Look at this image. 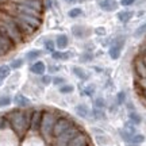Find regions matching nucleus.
<instances>
[{"mask_svg": "<svg viewBox=\"0 0 146 146\" xmlns=\"http://www.w3.org/2000/svg\"><path fill=\"white\" fill-rule=\"evenodd\" d=\"M22 65H23V60H21V58H16V60H14V61L11 62V68L18 69V68H21Z\"/></svg>", "mask_w": 146, "mask_h": 146, "instance_id": "c756f323", "label": "nucleus"}, {"mask_svg": "<svg viewBox=\"0 0 146 146\" xmlns=\"http://www.w3.org/2000/svg\"><path fill=\"white\" fill-rule=\"evenodd\" d=\"M53 126H54V116L50 112H45L42 115V122H41V131L45 137H49L53 131Z\"/></svg>", "mask_w": 146, "mask_h": 146, "instance_id": "20e7f679", "label": "nucleus"}, {"mask_svg": "<svg viewBox=\"0 0 146 146\" xmlns=\"http://www.w3.org/2000/svg\"><path fill=\"white\" fill-rule=\"evenodd\" d=\"M76 112H77L81 118H87V116H88V108L84 104L77 106V107H76Z\"/></svg>", "mask_w": 146, "mask_h": 146, "instance_id": "aec40b11", "label": "nucleus"}, {"mask_svg": "<svg viewBox=\"0 0 146 146\" xmlns=\"http://www.w3.org/2000/svg\"><path fill=\"white\" fill-rule=\"evenodd\" d=\"M57 46L60 47V49H65V47L68 46V43H69V41H68V36L66 35H58L57 36Z\"/></svg>", "mask_w": 146, "mask_h": 146, "instance_id": "f3484780", "label": "nucleus"}, {"mask_svg": "<svg viewBox=\"0 0 146 146\" xmlns=\"http://www.w3.org/2000/svg\"><path fill=\"white\" fill-rule=\"evenodd\" d=\"M64 1H66V3H76L77 0H64Z\"/></svg>", "mask_w": 146, "mask_h": 146, "instance_id": "79ce46f5", "label": "nucleus"}, {"mask_svg": "<svg viewBox=\"0 0 146 146\" xmlns=\"http://www.w3.org/2000/svg\"><path fill=\"white\" fill-rule=\"evenodd\" d=\"M57 70H60V66H57V65L50 66V72H57Z\"/></svg>", "mask_w": 146, "mask_h": 146, "instance_id": "a19ab883", "label": "nucleus"}, {"mask_svg": "<svg viewBox=\"0 0 146 146\" xmlns=\"http://www.w3.org/2000/svg\"><path fill=\"white\" fill-rule=\"evenodd\" d=\"M68 146H88V138H87L85 134L80 133V134H77L73 139L69 141Z\"/></svg>", "mask_w": 146, "mask_h": 146, "instance_id": "1a4fd4ad", "label": "nucleus"}, {"mask_svg": "<svg viewBox=\"0 0 146 146\" xmlns=\"http://www.w3.org/2000/svg\"><path fill=\"white\" fill-rule=\"evenodd\" d=\"M131 18H133V11L125 10V11H120V12H118V19H119L122 23H127Z\"/></svg>", "mask_w": 146, "mask_h": 146, "instance_id": "4468645a", "label": "nucleus"}, {"mask_svg": "<svg viewBox=\"0 0 146 146\" xmlns=\"http://www.w3.org/2000/svg\"><path fill=\"white\" fill-rule=\"evenodd\" d=\"M42 112L41 111H33L31 115H30V129L31 130H38L41 127V122H42Z\"/></svg>", "mask_w": 146, "mask_h": 146, "instance_id": "423d86ee", "label": "nucleus"}, {"mask_svg": "<svg viewBox=\"0 0 146 146\" xmlns=\"http://www.w3.org/2000/svg\"><path fill=\"white\" fill-rule=\"evenodd\" d=\"M130 146H135V145H130Z\"/></svg>", "mask_w": 146, "mask_h": 146, "instance_id": "c03bdc74", "label": "nucleus"}, {"mask_svg": "<svg viewBox=\"0 0 146 146\" xmlns=\"http://www.w3.org/2000/svg\"><path fill=\"white\" fill-rule=\"evenodd\" d=\"M100 8L103 11H107V12H111V11H115L118 8V3L115 0H102L99 3Z\"/></svg>", "mask_w": 146, "mask_h": 146, "instance_id": "9b49d317", "label": "nucleus"}, {"mask_svg": "<svg viewBox=\"0 0 146 146\" xmlns=\"http://www.w3.org/2000/svg\"><path fill=\"white\" fill-rule=\"evenodd\" d=\"M77 134H80V130L73 125L69 130H66L65 133H62L60 137H57V143H56V146H68L69 141L73 139Z\"/></svg>", "mask_w": 146, "mask_h": 146, "instance_id": "39448f33", "label": "nucleus"}, {"mask_svg": "<svg viewBox=\"0 0 146 146\" xmlns=\"http://www.w3.org/2000/svg\"><path fill=\"white\" fill-rule=\"evenodd\" d=\"M41 57V52L39 50H30V52L27 53V60H36V58Z\"/></svg>", "mask_w": 146, "mask_h": 146, "instance_id": "5701e85b", "label": "nucleus"}, {"mask_svg": "<svg viewBox=\"0 0 146 146\" xmlns=\"http://www.w3.org/2000/svg\"><path fill=\"white\" fill-rule=\"evenodd\" d=\"M19 18L21 19H23V21L26 22V23H29L30 26H33L34 29H38L39 27V25H41V19H39V16H34V15H27V14H19Z\"/></svg>", "mask_w": 146, "mask_h": 146, "instance_id": "6e6552de", "label": "nucleus"}, {"mask_svg": "<svg viewBox=\"0 0 146 146\" xmlns=\"http://www.w3.org/2000/svg\"><path fill=\"white\" fill-rule=\"evenodd\" d=\"M10 72H11V66L8 65H1L0 66V80H4L5 77L10 76Z\"/></svg>", "mask_w": 146, "mask_h": 146, "instance_id": "6ab92c4d", "label": "nucleus"}, {"mask_svg": "<svg viewBox=\"0 0 146 146\" xmlns=\"http://www.w3.org/2000/svg\"><path fill=\"white\" fill-rule=\"evenodd\" d=\"M72 31L77 38H83V36L85 35V34H84V27H81V26H74L72 29Z\"/></svg>", "mask_w": 146, "mask_h": 146, "instance_id": "4be33fe9", "label": "nucleus"}, {"mask_svg": "<svg viewBox=\"0 0 146 146\" xmlns=\"http://www.w3.org/2000/svg\"><path fill=\"white\" fill-rule=\"evenodd\" d=\"M64 80L62 77H56V78H53V83L56 84V85H60V84H64Z\"/></svg>", "mask_w": 146, "mask_h": 146, "instance_id": "f704fd0d", "label": "nucleus"}, {"mask_svg": "<svg viewBox=\"0 0 146 146\" xmlns=\"http://www.w3.org/2000/svg\"><path fill=\"white\" fill-rule=\"evenodd\" d=\"M73 125H74V123H73L69 118H66V116L58 118V119L54 122V126H53V131H52L53 137H56V138L60 137L62 133H65L66 130H69Z\"/></svg>", "mask_w": 146, "mask_h": 146, "instance_id": "f03ea898", "label": "nucleus"}, {"mask_svg": "<svg viewBox=\"0 0 146 146\" xmlns=\"http://www.w3.org/2000/svg\"><path fill=\"white\" fill-rule=\"evenodd\" d=\"M4 1H5V0H0V3H4Z\"/></svg>", "mask_w": 146, "mask_h": 146, "instance_id": "37998d69", "label": "nucleus"}, {"mask_svg": "<svg viewBox=\"0 0 146 146\" xmlns=\"http://www.w3.org/2000/svg\"><path fill=\"white\" fill-rule=\"evenodd\" d=\"M42 81H43V84H49L50 81H52V78L49 77V76H43V78H42Z\"/></svg>", "mask_w": 146, "mask_h": 146, "instance_id": "58836bf2", "label": "nucleus"}, {"mask_svg": "<svg viewBox=\"0 0 146 146\" xmlns=\"http://www.w3.org/2000/svg\"><path fill=\"white\" fill-rule=\"evenodd\" d=\"M96 33H98V34H100V35H103V34H106V30L100 27V29H96Z\"/></svg>", "mask_w": 146, "mask_h": 146, "instance_id": "ea45409f", "label": "nucleus"}, {"mask_svg": "<svg viewBox=\"0 0 146 146\" xmlns=\"http://www.w3.org/2000/svg\"><path fill=\"white\" fill-rule=\"evenodd\" d=\"M122 43H123V41L120 42H115L112 46L110 47V57L112 58V60H118L120 56V50H122Z\"/></svg>", "mask_w": 146, "mask_h": 146, "instance_id": "f8f14e48", "label": "nucleus"}, {"mask_svg": "<svg viewBox=\"0 0 146 146\" xmlns=\"http://www.w3.org/2000/svg\"><path fill=\"white\" fill-rule=\"evenodd\" d=\"M7 119L5 118H3V116H0V129H4L5 126H7Z\"/></svg>", "mask_w": 146, "mask_h": 146, "instance_id": "c9c22d12", "label": "nucleus"}, {"mask_svg": "<svg viewBox=\"0 0 146 146\" xmlns=\"http://www.w3.org/2000/svg\"><path fill=\"white\" fill-rule=\"evenodd\" d=\"M10 103H11L10 96H3V98H0V107H5V106H8Z\"/></svg>", "mask_w": 146, "mask_h": 146, "instance_id": "7c9ffc66", "label": "nucleus"}, {"mask_svg": "<svg viewBox=\"0 0 146 146\" xmlns=\"http://www.w3.org/2000/svg\"><path fill=\"white\" fill-rule=\"evenodd\" d=\"M12 47H14V46H11V45L5 41V39H3V38L0 36V56L5 54V53L8 52L10 49H12Z\"/></svg>", "mask_w": 146, "mask_h": 146, "instance_id": "dca6fc26", "label": "nucleus"}, {"mask_svg": "<svg viewBox=\"0 0 146 146\" xmlns=\"http://www.w3.org/2000/svg\"><path fill=\"white\" fill-rule=\"evenodd\" d=\"M10 125L12 126V129L15 130L16 134L23 135L26 133L27 127L30 126V116L26 112H22V111H14L10 115Z\"/></svg>", "mask_w": 146, "mask_h": 146, "instance_id": "f257e3e1", "label": "nucleus"}, {"mask_svg": "<svg viewBox=\"0 0 146 146\" xmlns=\"http://www.w3.org/2000/svg\"><path fill=\"white\" fill-rule=\"evenodd\" d=\"M3 25L5 26V29L8 30V34H10V36L12 38V41L15 42V43H18V42L22 41V34L23 33L21 31V29H19V26H18V23H16L15 19H5L4 22H3Z\"/></svg>", "mask_w": 146, "mask_h": 146, "instance_id": "7ed1b4c3", "label": "nucleus"}, {"mask_svg": "<svg viewBox=\"0 0 146 146\" xmlns=\"http://www.w3.org/2000/svg\"><path fill=\"white\" fill-rule=\"evenodd\" d=\"M125 99H126L125 92H119V94H118V103H119V104L125 103Z\"/></svg>", "mask_w": 146, "mask_h": 146, "instance_id": "2f4dec72", "label": "nucleus"}, {"mask_svg": "<svg viewBox=\"0 0 146 146\" xmlns=\"http://www.w3.org/2000/svg\"><path fill=\"white\" fill-rule=\"evenodd\" d=\"M54 46H56V45H54V42H53L52 39H46V41H45V49H46L47 52L53 53L54 52Z\"/></svg>", "mask_w": 146, "mask_h": 146, "instance_id": "bb28decb", "label": "nucleus"}, {"mask_svg": "<svg viewBox=\"0 0 146 146\" xmlns=\"http://www.w3.org/2000/svg\"><path fill=\"white\" fill-rule=\"evenodd\" d=\"M134 1H135V0H120V4L123 5V7H127V5L134 4Z\"/></svg>", "mask_w": 146, "mask_h": 146, "instance_id": "72a5a7b5", "label": "nucleus"}, {"mask_svg": "<svg viewBox=\"0 0 146 146\" xmlns=\"http://www.w3.org/2000/svg\"><path fill=\"white\" fill-rule=\"evenodd\" d=\"M15 103L19 106V107H27V106H30V99H27L25 95L18 94L15 96Z\"/></svg>", "mask_w": 146, "mask_h": 146, "instance_id": "2eb2a0df", "label": "nucleus"}, {"mask_svg": "<svg viewBox=\"0 0 146 146\" xmlns=\"http://www.w3.org/2000/svg\"><path fill=\"white\" fill-rule=\"evenodd\" d=\"M94 91H95V88L92 87V85H91V87H88V88L84 89L83 94H85V95H92V92H94Z\"/></svg>", "mask_w": 146, "mask_h": 146, "instance_id": "e433bc0d", "label": "nucleus"}, {"mask_svg": "<svg viewBox=\"0 0 146 146\" xmlns=\"http://www.w3.org/2000/svg\"><path fill=\"white\" fill-rule=\"evenodd\" d=\"M83 15V10L81 8H72L69 11V16L70 18H77V16H81Z\"/></svg>", "mask_w": 146, "mask_h": 146, "instance_id": "393cba45", "label": "nucleus"}, {"mask_svg": "<svg viewBox=\"0 0 146 146\" xmlns=\"http://www.w3.org/2000/svg\"><path fill=\"white\" fill-rule=\"evenodd\" d=\"M143 34H146V23H143L142 26H139L135 30V33H134L135 36H141V35H143Z\"/></svg>", "mask_w": 146, "mask_h": 146, "instance_id": "cd10ccee", "label": "nucleus"}, {"mask_svg": "<svg viewBox=\"0 0 146 146\" xmlns=\"http://www.w3.org/2000/svg\"><path fill=\"white\" fill-rule=\"evenodd\" d=\"M30 70L34 74H43L45 70H46V66H45V64L42 62V61H36L35 64H33L31 66H30Z\"/></svg>", "mask_w": 146, "mask_h": 146, "instance_id": "ddd939ff", "label": "nucleus"}, {"mask_svg": "<svg viewBox=\"0 0 146 146\" xmlns=\"http://www.w3.org/2000/svg\"><path fill=\"white\" fill-rule=\"evenodd\" d=\"M72 72L74 73V74H76L78 78H81V80H87V78H88V74L84 72L81 68H78V66H73Z\"/></svg>", "mask_w": 146, "mask_h": 146, "instance_id": "a211bd4d", "label": "nucleus"}, {"mask_svg": "<svg viewBox=\"0 0 146 146\" xmlns=\"http://www.w3.org/2000/svg\"><path fill=\"white\" fill-rule=\"evenodd\" d=\"M129 118H130L131 122H134L135 125H138V123H141V120L142 118L139 116L138 114H135V112H130V115H129Z\"/></svg>", "mask_w": 146, "mask_h": 146, "instance_id": "a878e982", "label": "nucleus"}, {"mask_svg": "<svg viewBox=\"0 0 146 146\" xmlns=\"http://www.w3.org/2000/svg\"><path fill=\"white\" fill-rule=\"evenodd\" d=\"M91 58H92V56H91V54H84L83 57H81V61H89Z\"/></svg>", "mask_w": 146, "mask_h": 146, "instance_id": "4c0bfd02", "label": "nucleus"}, {"mask_svg": "<svg viewBox=\"0 0 146 146\" xmlns=\"http://www.w3.org/2000/svg\"><path fill=\"white\" fill-rule=\"evenodd\" d=\"M52 57L54 60H68L69 58V53H62V52H53Z\"/></svg>", "mask_w": 146, "mask_h": 146, "instance_id": "412c9836", "label": "nucleus"}, {"mask_svg": "<svg viewBox=\"0 0 146 146\" xmlns=\"http://www.w3.org/2000/svg\"><path fill=\"white\" fill-rule=\"evenodd\" d=\"M134 70L141 78H146V64L142 60V57L135 58L134 61Z\"/></svg>", "mask_w": 146, "mask_h": 146, "instance_id": "0eeeda50", "label": "nucleus"}, {"mask_svg": "<svg viewBox=\"0 0 146 146\" xmlns=\"http://www.w3.org/2000/svg\"><path fill=\"white\" fill-rule=\"evenodd\" d=\"M95 107L103 108V107H104V102H103V99H96V102H95Z\"/></svg>", "mask_w": 146, "mask_h": 146, "instance_id": "473e14b6", "label": "nucleus"}, {"mask_svg": "<svg viewBox=\"0 0 146 146\" xmlns=\"http://www.w3.org/2000/svg\"><path fill=\"white\" fill-rule=\"evenodd\" d=\"M73 85H61V88H60V92L61 94H70V92H73Z\"/></svg>", "mask_w": 146, "mask_h": 146, "instance_id": "c85d7f7f", "label": "nucleus"}, {"mask_svg": "<svg viewBox=\"0 0 146 146\" xmlns=\"http://www.w3.org/2000/svg\"><path fill=\"white\" fill-rule=\"evenodd\" d=\"M130 141L133 142V143H142V142L145 141V137L142 135V134H133Z\"/></svg>", "mask_w": 146, "mask_h": 146, "instance_id": "b1692460", "label": "nucleus"}, {"mask_svg": "<svg viewBox=\"0 0 146 146\" xmlns=\"http://www.w3.org/2000/svg\"><path fill=\"white\" fill-rule=\"evenodd\" d=\"M15 21H16L18 26H19V29H21V31L23 33V34H31V33L35 31V29H34V27L30 26L29 23H26V22L23 21V19H21L19 16H16Z\"/></svg>", "mask_w": 146, "mask_h": 146, "instance_id": "9d476101", "label": "nucleus"}]
</instances>
